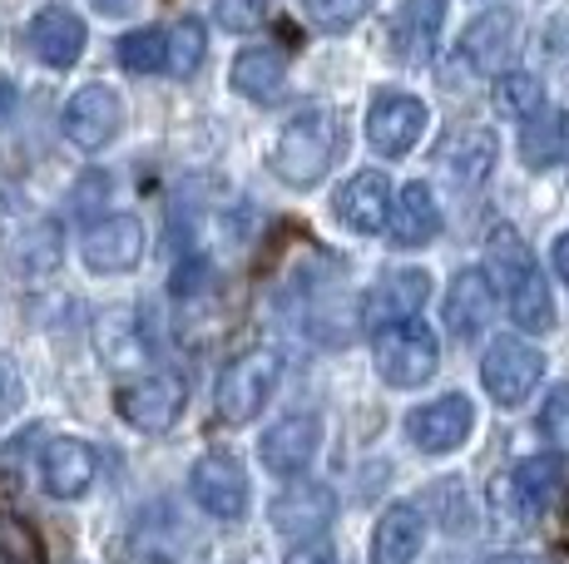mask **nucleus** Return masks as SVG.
Masks as SVG:
<instances>
[{"instance_id": "2f4dec72", "label": "nucleus", "mask_w": 569, "mask_h": 564, "mask_svg": "<svg viewBox=\"0 0 569 564\" xmlns=\"http://www.w3.org/2000/svg\"><path fill=\"white\" fill-rule=\"evenodd\" d=\"M213 20L228 36H248L268 20V0H213Z\"/></svg>"}, {"instance_id": "20e7f679", "label": "nucleus", "mask_w": 569, "mask_h": 564, "mask_svg": "<svg viewBox=\"0 0 569 564\" xmlns=\"http://www.w3.org/2000/svg\"><path fill=\"white\" fill-rule=\"evenodd\" d=\"M540 376H545V352L530 346V342H520V338L490 342V352L480 356V382H486L490 401L506 406V411L525 406L530 392L540 386Z\"/></svg>"}, {"instance_id": "a878e982", "label": "nucleus", "mask_w": 569, "mask_h": 564, "mask_svg": "<svg viewBox=\"0 0 569 564\" xmlns=\"http://www.w3.org/2000/svg\"><path fill=\"white\" fill-rule=\"evenodd\" d=\"M510 318L520 332H550L555 328V298L550 282L540 278V268H530L516 288H510Z\"/></svg>"}, {"instance_id": "4468645a", "label": "nucleus", "mask_w": 569, "mask_h": 564, "mask_svg": "<svg viewBox=\"0 0 569 564\" xmlns=\"http://www.w3.org/2000/svg\"><path fill=\"white\" fill-rule=\"evenodd\" d=\"M426 298H431V273L426 268H397L367 292V328H397V322L421 318Z\"/></svg>"}, {"instance_id": "7c9ffc66", "label": "nucleus", "mask_w": 569, "mask_h": 564, "mask_svg": "<svg viewBox=\"0 0 569 564\" xmlns=\"http://www.w3.org/2000/svg\"><path fill=\"white\" fill-rule=\"evenodd\" d=\"M302 10L312 16L317 30H352L371 10V0H302Z\"/></svg>"}, {"instance_id": "aec40b11", "label": "nucleus", "mask_w": 569, "mask_h": 564, "mask_svg": "<svg viewBox=\"0 0 569 564\" xmlns=\"http://www.w3.org/2000/svg\"><path fill=\"white\" fill-rule=\"evenodd\" d=\"M565 475H569L565 471V455H535V461L516 465V475H510L506 491L516 495V505H520L525 520H540V515H550V510L560 505Z\"/></svg>"}, {"instance_id": "c85d7f7f", "label": "nucleus", "mask_w": 569, "mask_h": 564, "mask_svg": "<svg viewBox=\"0 0 569 564\" xmlns=\"http://www.w3.org/2000/svg\"><path fill=\"white\" fill-rule=\"evenodd\" d=\"M496 110L506 114V119H530L535 110H545V90H540V80L535 74H525V70H506V74H496Z\"/></svg>"}, {"instance_id": "412c9836", "label": "nucleus", "mask_w": 569, "mask_h": 564, "mask_svg": "<svg viewBox=\"0 0 569 564\" xmlns=\"http://www.w3.org/2000/svg\"><path fill=\"white\" fill-rule=\"evenodd\" d=\"M391 238H397V248H421V243H431L436 233H441V203H436V193H431V183H407L401 189V199H397V209H391Z\"/></svg>"}, {"instance_id": "39448f33", "label": "nucleus", "mask_w": 569, "mask_h": 564, "mask_svg": "<svg viewBox=\"0 0 569 564\" xmlns=\"http://www.w3.org/2000/svg\"><path fill=\"white\" fill-rule=\"evenodd\" d=\"M114 406L134 431L159 436V431H169L173 421L183 416V406H189V386H183L173 372H144L129 386H119Z\"/></svg>"}, {"instance_id": "7ed1b4c3", "label": "nucleus", "mask_w": 569, "mask_h": 564, "mask_svg": "<svg viewBox=\"0 0 569 564\" xmlns=\"http://www.w3.org/2000/svg\"><path fill=\"white\" fill-rule=\"evenodd\" d=\"M436 366H441V342L421 318L377 332V372L387 386H397V392L426 386L436 376Z\"/></svg>"}, {"instance_id": "2eb2a0df", "label": "nucleus", "mask_w": 569, "mask_h": 564, "mask_svg": "<svg viewBox=\"0 0 569 564\" xmlns=\"http://www.w3.org/2000/svg\"><path fill=\"white\" fill-rule=\"evenodd\" d=\"M317 446H322V421L317 416H282L278 426L262 431V465L272 475H302L317 461Z\"/></svg>"}, {"instance_id": "dca6fc26", "label": "nucleus", "mask_w": 569, "mask_h": 564, "mask_svg": "<svg viewBox=\"0 0 569 564\" xmlns=\"http://www.w3.org/2000/svg\"><path fill=\"white\" fill-rule=\"evenodd\" d=\"M332 515H337V495L327 491V485H317V481L288 485V491L272 501V525H278L282 535H292V540L322 535V530L332 525Z\"/></svg>"}, {"instance_id": "4be33fe9", "label": "nucleus", "mask_w": 569, "mask_h": 564, "mask_svg": "<svg viewBox=\"0 0 569 564\" xmlns=\"http://www.w3.org/2000/svg\"><path fill=\"white\" fill-rule=\"evenodd\" d=\"M426 520L416 505H391L371 530V564H411L421 555Z\"/></svg>"}, {"instance_id": "6ab92c4d", "label": "nucleus", "mask_w": 569, "mask_h": 564, "mask_svg": "<svg viewBox=\"0 0 569 564\" xmlns=\"http://www.w3.org/2000/svg\"><path fill=\"white\" fill-rule=\"evenodd\" d=\"M441 20H446V0H401L397 16H391V56L407 64L431 60Z\"/></svg>"}, {"instance_id": "473e14b6", "label": "nucleus", "mask_w": 569, "mask_h": 564, "mask_svg": "<svg viewBox=\"0 0 569 564\" xmlns=\"http://www.w3.org/2000/svg\"><path fill=\"white\" fill-rule=\"evenodd\" d=\"M540 426H545V436H550L555 446H560V451H569V382H565V386H555V392L545 396Z\"/></svg>"}, {"instance_id": "a211bd4d", "label": "nucleus", "mask_w": 569, "mask_h": 564, "mask_svg": "<svg viewBox=\"0 0 569 564\" xmlns=\"http://www.w3.org/2000/svg\"><path fill=\"white\" fill-rule=\"evenodd\" d=\"M337 219H342L352 233H381L391 219V179L377 169H362L342 183L337 193Z\"/></svg>"}, {"instance_id": "f704fd0d", "label": "nucleus", "mask_w": 569, "mask_h": 564, "mask_svg": "<svg viewBox=\"0 0 569 564\" xmlns=\"http://www.w3.org/2000/svg\"><path fill=\"white\" fill-rule=\"evenodd\" d=\"M0 564H30V535L16 520H0Z\"/></svg>"}, {"instance_id": "c756f323", "label": "nucleus", "mask_w": 569, "mask_h": 564, "mask_svg": "<svg viewBox=\"0 0 569 564\" xmlns=\"http://www.w3.org/2000/svg\"><path fill=\"white\" fill-rule=\"evenodd\" d=\"M119 64L129 74H159L163 70V30L159 26H144V30H129L119 40Z\"/></svg>"}, {"instance_id": "b1692460", "label": "nucleus", "mask_w": 569, "mask_h": 564, "mask_svg": "<svg viewBox=\"0 0 569 564\" xmlns=\"http://www.w3.org/2000/svg\"><path fill=\"white\" fill-rule=\"evenodd\" d=\"M233 90L243 94V100H278V90L288 84V56H282L278 46H248L243 56L233 60Z\"/></svg>"}, {"instance_id": "ddd939ff", "label": "nucleus", "mask_w": 569, "mask_h": 564, "mask_svg": "<svg viewBox=\"0 0 569 564\" xmlns=\"http://www.w3.org/2000/svg\"><path fill=\"white\" fill-rule=\"evenodd\" d=\"M26 46L50 70H70L84 56V20L70 6H40L26 26Z\"/></svg>"}, {"instance_id": "9d476101", "label": "nucleus", "mask_w": 569, "mask_h": 564, "mask_svg": "<svg viewBox=\"0 0 569 564\" xmlns=\"http://www.w3.org/2000/svg\"><path fill=\"white\" fill-rule=\"evenodd\" d=\"M80 258H84V268L100 278L129 273V268H139V258H144V223H139L134 213H109V219L90 223L80 238Z\"/></svg>"}, {"instance_id": "58836bf2", "label": "nucleus", "mask_w": 569, "mask_h": 564, "mask_svg": "<svg viewBox=\"0 0 569 564\" xmlns=\"http://www.w3.org/2000/svg\"><path fill=\"white\" fill-rule=\"evenodd\" d=\"M94 10H104V16H129L134 0H94Z\"/></svg>"}, {"instance_id": "f257e3e1", "label": "nucleus", "mask_w": 569, "mask_h": 564, "mask_svg": "<svg viewBox=\"0 0 569 564\" xmlns=\"http://www.w3.org/2000/svg\"><path fill=\"white\" fill-rule=\"evenodd\" d=\"M337 149H342V124H337L332 110L317 104V110H302L282 124L278 144H272V173L288 189H312L332 169Z\"/></svg>"}, {"instance_id": "f03ea898", "label": "nucleus", "mask_w": 569, "mask_h": 564, "mask_svg": "<svg viewBox=\"0 0 569 564\" xmlns=\"http://www.w3.org/2000/svg\"><path fill=\"white\" fill-rule=\"evenodd\" d=\"M282 376V362L278 352H243L218 372V392H213V406L223 416V426H248V421L262 416V406L272 401V386Z\"/></svg>"}, {"instance_id": "393cba45", "label": "nucleus", "mask_w": 569, "mask_h": 564, "mask_svg": "<svg viewBox=\"0 0 569 564\" xmlns=\"http://www.w3.org/2000/svg\"><path fill=\"white\" fill-rule=\"evenodd\" d=\"M565 144H569V119L565 110H535L530 119H525V134H520V159L530 169H550V164H560V154H565Z\"/></svg>"}, {"instance_id": "bb28decb", "label": "nucleus", "mask_w": 569, "mask_h": 564, "mask_svg": "<svg viewBox=\"0 0 569 564\" xmlns=\"http://www.w3.org/2000/svg\"><path fill=\"white\" fill-rule=\"evenodd\" d=\"M208 56V30L199 20L183 16L173 30H163V70L179 74V80H189V74H199V64Z\"/></svg>"}, {"instance_id": "a19ab883", "label": "nucleus", "mask_w": 569, "mask_h": 564, "mask_svg": "<svg viewBox=\"0 0 569 564\" xmlns=\"http://www.w3.org/2000/svg\"><path fill=\"white\" fill-rule=\"evenodd\" d=\"M565 90H569V70H565Z\"/></svg>"}, {"instance_id": "9b49d317", "label": "nucleus", "mask_w": 569, "mask_h": 564, "mask_svg": "<svg viewBox=\"0 0 569 564\" xmlns=\"http://www.w3.org/2000/svg\"><path fill=\"white\" fill-rule=\"evenodd\" d=\"M94 475H100V455H94L90 441H80V436L46 441V451H40V485H46V495H54V501H80L94 485Z\"/></svg>"}, {"instance_id": "e433bc0d", "label": "nucleus", "mask_w": 569, "mask_h": 564, "mask_svg": "<svg viewBox=\"0 0 569 564\" xmlns=\"http://www.w3.org/2000/svg\"><path fill=\"white\" fill-rule=\"evenodd\" d=\"M288 564H332V555H327L322 545H298V550L288 555Z\"/></svg>"}, {"instance_id": "ea45409f", "label": "nucleus", "mask_w": 569, "mask_h": 564, "mask_svg": "<svg viewBox=\"0 0 569 564\" xmlns=\"http://www.w3.org/2000/svg\"><path fill=\"white\" fill-rule=\"evenodd\" d=\"M496 564H530V560H525V555H500Z\"/></svg>"}, {"instance_id": "f3484780", "label": "nucleus", "mask_w": 569, "mask_h": 564, "mask_svg": "<svg viewBox=\"0 0 569 564\" xmlns=\"http://www.w3.org/2000/svg\"><path fill=\"white\" fill-rule=\"evenodd\" d=\"M490 318H496V282H490V273H480V268L456 273L451 292H446V328L461 342H476L490 328Z\"/></svg>"}, {"instance_id": "1a4fd4ad", "label": "nucleus", "mask_w": 569, "mask_h": 564, "mask_svg": "<svg viewBox=\"0 0 569 564\" xmlns=\"http://www.w3.org/2000/svg\"><path fill=\"white\" fill-rule=\"evenodd\" d=\"M470 426H476V406H470V396H461V392L426 401V406H416L411 416H407L411 446L426 451V455L461 451L466 441H470Z\"/></svg>"}, {"instance_id": "423d86ee", "label": "nucleus", "mask_w": 569, "mask_h": 564, "mask_svg": "<svg viewBox=\"0 0 569 564\" xmlns=\"http://www.w3.org/2000/svg\"><path fill=\"white\" fill-rule=\"evenodd\" d=\"M189 495L203 515L213 520H243L248 501H253V485H248V471L233 461V455H199L189 471Z\"/></svg>"}, {"instance_id": "c9c22d12", "label": "nucleus", "mask_w": 569, "mask_h": 564, "mask_svg": "<svg viewBox=\"0 0 569 564\" xmlns=\"http://www.w3.org/2000/svg\"><path fill=\"white\" fill-rule=\"evenodd\" d=\"M16 110H20V90H16V80H10V74H0V124H6Z\"/></svg>"}, {"instance_id": "6e6552de", "label": "nucleus", "mask_w": 569, "mask_h": 564, "mask_svg": "<svg viewBox=\"0 0 569 564\" xmlns=\"http://www.w3.org/2000/svg\"><path fill=\"white\" fill-rule=\"evenodd\" d=\"M119 129H124V100L109 84H84V90L70 94V104H64V139L74 149L94 154V149L114 144Z\"/></svg>"}, {"instance_id": "f8f14e48", "label": "nucleus", "mask_w": 569, "mask_h": 564, "mask_svg": "<svg viewBox=\"0 0 569 564\" xmlns=\"http://www.w3.org/2000/svg\"><path fill=\"white\" fill-rule=\"evenodd\" d=\"M516 50H520V10H510V6L476 16L461 36V56L480 74H500L516 60Z\"/></svg>"}, {"instance_id": "0eeeda50", "label": "nucleus", "mask_w": 569, "mask_h": 564, "mask_svg": "<svg viewBox=\"0 0 569 564\" xmlns=\"http://www.w3.org/2000/svg\"><path fill=\"white\" fill-rule=\"evenodd\" d=\"M431 124V110H426L416 94H401V90H381L377 100L367 104V139L381 159H401L416 149V139L426 134Z\"/></svg>"}, {"instance_id": "4c0bfd02", "label": "nucleus", "mask_w": 569, "mask_h": 564, "mask_svg": "<svg viewBox=\"0 0 569 564\" xmlns=\"http://www.w3.org/2000/svg\"><path fill=\"white\" fill-rule=\"evenodd\" d=\"M555 273H560L565 282H569V233H560V238H555Z\"/></svg>"}, {"instance_id": "cd10ccee", "label": "nucleus", "mask_w": 569, "mask_h": 564, "mask_svg": "<svg viewBox=\"0 0 569 564\" xmlns=\"http://www.w3.org/2000/svg\"><path fill=\"white\" fill-rule=\"evenodd\" d=\"M486 258H490V273H496V282H500L506 292L516 288V282L535 268L530 248L520 243L516 228H496V233H490V243H486Z\"/></svg>"}, {"instance_id": "72a5a7b5", "label": "nucleus", "mask_w": 569, "mask_h": 564, "mask_svg": "<svg viewBox=\"0 0 569 564\" xmlns=\"http://www.w3.org/2000/svg\"><path fill=\"white\" fill-rule=\"evenodd\" d=\"M20 406H26V376H20V366L10 362L6 352H0V421H10Z\"/></svg>"}, {"instance_id": "5701e85b", "label": "nucleus", "mask_w": 569, "mask_h": 564, "mask_svg": "<svg viewBox=\"0 0 569 564\" xmlns=\"http://www.w3.org/2000/svg\"><path fill=\"white\" fill-rule=\"evenodd\" d=\"M436 164H441V173L456 189H480L490 179V169H496V134L490 129H466V134H456L441 149Z\"/></svg>"}]
</instances>
